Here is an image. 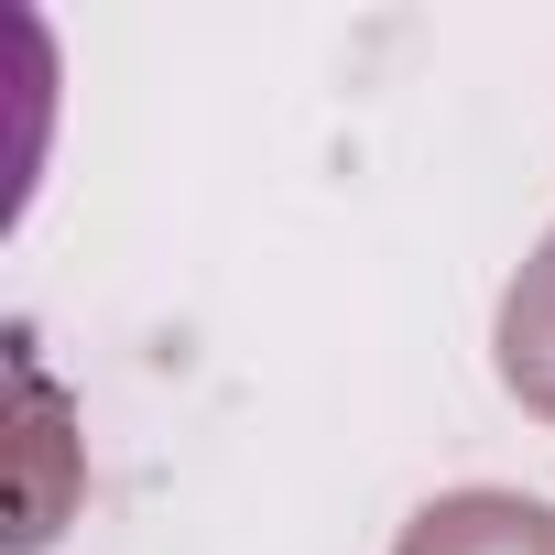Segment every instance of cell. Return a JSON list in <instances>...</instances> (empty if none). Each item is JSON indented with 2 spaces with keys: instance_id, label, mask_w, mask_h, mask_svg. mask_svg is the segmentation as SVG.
I'll use <instances>...</instances> for the list:
<instances>
[{
  "instance_id": "1",
  "label": "cell",
  "mask_w": 555,
  "mask_h": 555,
  "mask_svg": "<svg viewBox=\"0 0 555 555\" xmlns=\"http://www.w3.org/2000/svg\"><path fill=\"white\" fill-rule=\"evenodd\" d=\"M392 555H555V501L522 490H447L403 522Z\"/></svg>"
},
{
  "instance_id": "2",
  "label": "cell",
  "mask_w": 555,
  "mask_h": 555,
  "mask_svg": "<svg viewBox=\"0 0 555 555\" xmlns=\"http://www.w3.org/2000/svg\"><path fill=\"white\" fill-rule=\"evenodd\" d=\"M501 392L522 403V414H544L555 425V229H544V250L512 272V295H501Z\"/></svg>"
},
{
  "instance_id": "3",
  "label": "cell",
  "mask_w": 555,
  "mask_h": 555,
  "mask_svg": "<svg viewBox=\"0 0 555 555\" xmlns=\"http://www.w3.org/2000/svg\"><path fill=\"white\" fill-rule=\"evenodd\" d=\"M55 512H66V425H55L44 371L23 360V501H12V544H44Z\"/></svg>"
}]
</instances>
